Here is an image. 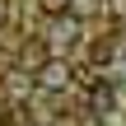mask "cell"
<instances>
[{"label": "cell", "mask_w": 126, "mask_h": 126, "mask_svg": "<svg viewBox=\"0 0 126 126\" xmlns=\"http://www.w3.org/2000/svg\"><path fill=\"white\" fill-rule=\"evenodd\" d=\"M70 70H75L70 61H56V56H47V61L33 70V84H37L42 94H61V89L70 84Z\"/></svg>", "instance_id": "cell-1"}, {"label": "cell", "mask_w": 126, "mask_h": 126, "mask_svg": "<svg viewBox=\"0 0 126 126\" xmlns=\"http://www.w3.org/2000/svg\"><path fill=\"white\" fill-rule=\"evenodd\" d=\"M112 103H117V94H112V84H103V79H94V89H89V108L103 117V112H112Z\"/></svg>", "instance_id": "cell-2"}, {"label": "cell", "mask_w": 126, "mask_h": 126, "mask_svg": "<svg viewBox=\"0 0 126 126\" xmlns=\"http://www.w3.org/2000/svg\"><path fill=\"white\" fill-rule=\"evenodd\" d=\"M42 61H47V47H42V42H28V47H23V51H19V65H23V70H28V75H33V70H37V65H42Z\"/></svg>", "instance_id": "cell-3"}, {"label": "cell", "mask_w": 126, "mask_h": 126, "mask_svg": "<svg viewBox=\"0 0 126 126\" xmlns=\"http://www.w3.org/2000/svg\"><path fill=\"white\" fill-rule=\"evenodd\" d=\"M89 56H94V65H103V61L112 56V42H94V47H89Z\"/></svg>", "instance_id": "cell-4"}, {"label": "cell", "mask_w": 126, "mask_h": 126, "mask_svg": "<svg viewBox=\"0 0 126 126\" xmlns=\"http://www.w3.org/2000/svg\"><path fill=\"white\" fill-rule=\"evenodd\" d=\"M42 14H70V0H37Z\"/></svg>", "instance_id": "cell-5"}, {"label": "cell", "mask_w": 126, "mask_h": 126, "mask_svg": "<svg viewBox=\"0 0 126 126\" xmlns=\"http://www.w3.org/2000/svg\"><path fill=\"white\" fill-rule=\"evenodd\" d=\"M108 14L112 19H126V0H108Z\"/></svg>", "instance_id": "cell-6"}, {"label": "cell", "mask_w": 126, "mask_h": 126, "mask_svg": "<svg viewBox=\"0 0 126 126\" xmlns=\"http://www.w3.org/2000/svg\"><path fill=\"white\" fill-rule=\"evenodd\" d=\"M5 19H9V9H5V0H0V23H5Z\"/></svg>", "instance_id": "cell-7"}]
</instances>
